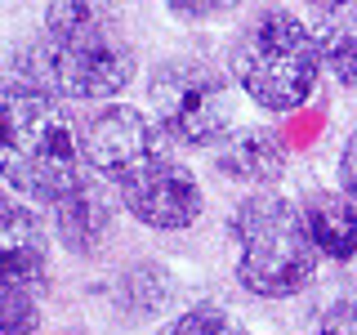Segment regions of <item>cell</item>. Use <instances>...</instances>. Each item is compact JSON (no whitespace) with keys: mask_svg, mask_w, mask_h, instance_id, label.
Segmentation results:
<instances>
[{"mask_svg":"<svg viewBox=\"0 0 357 335\" xmlns=\"http://www.w3.org/2000/svg\"><path fill=\"white\" fill-rule=\"evenodd\" d=\"M14 72L54 98L89 103L121 94L139 63L112 0H50L45 36L18 54Z\"/></svg>","mask_w":357,"mask_h":335,"instance_id":"6da1fadb","label":"cell"},{"mask_svg":"<svg viewBox=\"0 0 357 335\" xmlns=\"http://www.w3.org/2000/svg\"><path fill=\"white\" fill-rule=\"evenodd\" d=\"M228 237L237 251V282L255 299H295L317 282L321 251L308 237L299 201L273 188L245 193L228 215Z\"/></svg>","mask_w":357,"mask_h":335,"instance_id":"7a4b0ae2","label":"cell"},{"mask_svg":"<svg viewBox=\"0 0 357 335\" xmlns=\"http://www.w3.org/2000/svg\"><path fill=\"white\" fill-rule=\"evenodd\" d=\"M81 139L63 103L18 81L0 89V179L31 201H59L85 170Z\"/></svg>","mask_w":357,"mask_h":335,"instance_id":"3957f363","label":"cell"},{"mask_svg":"<svg viewBox=\"0 0 357 335\" xmlns=\"http://www.w3.org/2000/svg\"><path fill=\"white\" fill-rule=\"evenodd\" d=\"M321 67L326 63L317 31L282 5L259 9L228 45V72L237 89L273 117L308 103L321 81Z\"/></svg>","mask_w":357,"mask_h":335,"instance_id":"277c9868","label":"cell"},{"mask_svg":"<svg viewBox=\"0 0 357 335\" xmlns=\"http://www.w3.org/2000/svg\"><path fill=\"white\" fill-rule=\"evenodd\" d=\"M232 72L197 54H174L148 76L152 121L174 148H215L232 130Z\"/></svg>","mask_w":357,"mask_h":335,"instance_id":"5b68a950","label":"cell"},{"mask_svg":"<svg viewBox=\"0 0 357 335\" xmlns=\"http://www.w3.org/2000/svg\"><path fill=\"white\" fill-rule=\"evenodd\" d=\"M170 152V139L152 117H143L130 103H107L81 126V156L94 174H103L112 188L130 184L139 170Z\"/></svg>","mask_w":357,"mask_h":335,"instance_id":"8992f818","label":"cell"},{"mask_svg":"<svg viewBox=\"0 0 357 335\" xmlns=\"http://www.w3.org/2000/svg\"><path fill=\"white\" fill-rule=\"evenodd\" d=\"M116 197L143 228L156 232H183L206 215V188L192 174V165H183L174 152H165L161 161L139 170L130 184H121Z\"/></svg>","mask_w":357,"mask_h":335,"instance_id":"52a82bcc","label":"cell"},{"mask_svg":"<svg viewBox=\"0 0 357 335\" xmlns=\"http://www.w3.org/2000/svg\"><path fill=\"white\" fill-rule=\"evenodd\" d=\"M215 174L241 188H277L286 179L290 152L273 126H232L215 143Z\"/></svg>","mask_w":357,"mask_h":335,"instance_id":"ba28073f","label":"cell"},{"mask_svg":"<svg viewBox=\"0 0 357 335\" xmlns=\"http://www.w3.org/2000/svg\"><path fill=\"white\" fill-rule=\"evenodd\" d=\"M116 206L121 201L112 197V184L103 174H94V170L81 174L54 201V228H59L63 246L76 255H94L107 241L112 223H116Z\"/></svg>","mask_w":357,"mask_h":335,"instance_id":"9c48e42d","label":"cell"},{"mask_svg":"<svg viewBox=\"0 0 357 335\" xmlns=\"http://www.w3.org/2000/svg\"><path fill=\"white\" fill-rule=\"evenodd\" d=\"M0 277L45 290L50 282V237L36 210L0 193Z\"/></svg>","mask_w":357,"mask_h":335,"instance_id":"30bf717a","label":"cell"},{"mask_svg":"<svg viewBox=\"0 0 357 335\" xmlns=\"http://www.w3.org/2000/svg\"><path fill=\"white\" fill-rule=\"evenodd\" d=\"M308 223V237L317 241L321 260L353 264L357 260V201L344 188H312L299 201Z\"/></svg>","mask_w":357,"mask_h":335,"instance_id":"8fae6325","label":"cell"},{"mask_svg":"<svg viewBox=\"0 0 357 335\" xmlns=\"http://www.w3.org/2000/svg\"><path fill=\"white\" fill-rule=\"evenodd\" d=\"M312 31H317L326 72L344 89H357V0L344 5V9H335V14H321L312 22Z\"/></svg>","mask_w":357,"mask_h":335,"instance_id":"7c38bea8","label":"cell"},{"mask_svg":"<svg viewBox=\"0 0 357 335\" xmlns=\"http://www.w3.org/2000/svg\"><path fill=\"white\" fill-rule=\"evenodd\" d=\"M36 331H40V290L0 277V335H36Z\"/></svg>","mask_w":357,"mask_h":335,"instance_id":"4fadbf2b","label":"cell"},{"mask_svg":"<svg viewBox=\"0 0 357 335\" xmlns=\"http://www.w3.org/2000/svg\"><path fill=\"white\" fill-rule=\"evenodd\" d=\"M161 335H255L237 313L219 308V304H192L178 318H170L161 327Z\"/></svg>","mask_w":357,"mask_h":335,"instance_id":"5bb4252c","label":"cell"},{"mask_svg":"<svg viewBox=\"0 0 357 335\" xmlns=\"http://www.w3.org/2000/svg\"><path fill=\"white\" fill-rule=\"evenodd\" d=\"M245 0H165V9L178 22H219L228 14H237Z\"/></svg>","mask_w":357,"mask_h":335,"instance_id":"9a60e30c","label":"cell"},{"mask_svg":"<svg viewBox=\"0 0 357 335\" xmlns=\"http://www.w3.org/2000/svg\"><path fill=\"white\" fill-rule=\"evenodd\" d=\"M335 179H340V188L357 201V130L344 139V148H340V161H335Z\"/></svg>","mask_w":357,"mask_h":335,"instance_id":"2e32d148","label":"cell"},{"mask_svg":"<svg viewBox=\"0 0 357 335\" xmlns=\"http://www.w3.org/2000/svg\"><path fill=\"white\" fill-rule=\"evenodd\" d=\"M304 5L312 9V18H321V14H335V9H344V5H353V0H304Z\"/></svg>","mask_w":357,"mask_h":335,"instance_id":"e0dca14e","label":"cell"},{"mask_svg":"<svg viewBox=\"0 0 357 335\" xmlns=\"http://www.w3.org/2000/svg\"><path fill=\"white\" fill-rule=\"evenodd\" d=\"M312 335H349V331H340V327H335V322H331V327H317Z\"/></svg>","mask_w":357,"mask_h":335,"instance_id":"ac0fdd59","label":"cell"}]
</instances>
